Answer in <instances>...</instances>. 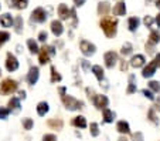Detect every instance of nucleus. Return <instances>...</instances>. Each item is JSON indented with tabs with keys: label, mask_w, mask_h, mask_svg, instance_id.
I'll return each instance as SVG.
<instances>
[{
	"label": "nucleus",
	"mask_w": 160,
	"mask_h": 141,
	"mask_svg": "<svg viewBox=\"0 0 160 141\" xmlns=\"http://www.w3.org/2000/svg\"><path fill=\"white\" fill-rule=\"evenodd\" d=\"M143 22H145L146 27H152V24H153V19H152L150 16H146V17H145V20H143Z\"/></svg>",
	"instance_id": "41"
},
{
	"label": "nucleus",
	"mask_w": 160,
	"mask_h": 141,
	"mask_svg": "<svg viewBox=\"0 0 160 141\" xmlns=\"http://www.w3.org/2000/svg\"><path fill=\"white\" fill-rule=\"evenodd\" d=\"M116 130H118L121 134H129V133H130L129 124H128L126 121H119V123L116 124Z\"/></svg>",
	"instance_id": "21"
},
{
	"label": "nucleus",
	"mask_w": 160,
	"mask_h": 141,
	"mask_svg": "<svg viewBox=\"0 0 160 141\" xmlns=\"http://www.w3.org/2000/svg\"><path fill=\"white\" fill-rule=\"evenodd\" d=\"M118 141H129V140H128V138L126 137H121V138H119V140Z\"/></svg>",
	"instance_id": "53"
},
{
	"label": "nucleus",
	"mask_w": 160,
	"mask_h": 141,
	"mask_svg": "<svg viewBox=\"0 0 160 141\" xmlns=\"http://www.w3.org/2000/svg\"><path fill=\"white\" fill-rule=\"evenodd\" d=\"M154 110L160 111V95H159V98H156V108Z\"/></svg>",
	"instance_id": "49"
},
{
	"label": "nucleus",
	"mask_w": 160,
	"mask_h": 141,
	"mask_svg": "<svg viewBox=\"0 0 160 141\" xmlns=\"http://www.w3.org/2000/svg\"><path fill=\"white\" fill-rule=\"evenodd\" d=\"M58 91H60L61 97H62V95H65V93H67V89H65V87H60V90H58Z\"/></svg>",
	"instance_id": "50"
},
{
	"label": "nucleus",
	"mask_w": 160,
	"mask_h": 141,
	"mask_svg": "<svg viewBox=\"0 0 160 141\" xmlns=\"http://www.w3.org/2000/svg\"><path fill=\"white\" fill-rule=\"evenodd\" d=\"M34 126V121L31 118H24L23 120V127H24V130H31Z\"/></svg>",
	"instance_id": "36"
},
{
	"label": "nucleus",
	"mask_w": 160,
	"mask_h": 141,
	"mask_svg": "<svg viewBox=\"0 0 160 141\" xmlns=\"http://www.w3.org/2000/svg\"><path fill=\"white\" fill-rule=\"evenodd\" d=\"M27 4H28V0H12V6L16 7V9H18V10L26 9Z\"/></svg>",
	"instance_id": "24"
},
{
	"label": "nucleus",
	"mask_w": 160,
	"mask_h": 141,
	"mask_svg": "<svg viewBox=\"0 0 160 141\" xmlns=\"http://www.w3.org/2000/svg\"><path fill=\"white\" fill-rule=\"evenodd\" d=\"M130 66L135 68H139V67H142V66H145V56H142V54L133 56V57L130 58Z\"/></svg>",
	"instance_id": "12"
},
{
	"label": "nucleus",
	"mask_w": 160,
	"mask_h": 141,
	"mask_svg": "<svg viewBox=\"0 0 160 141\" xmlns=\"http://www.w3.org/2000/svg\"><path fill=\"white\" fill-rule=\"evenodd\" d=\"M62 104L65 106L67 110L70 111H77V110H81L82 107H84V103L79 101V100H77L75 97H72V95H62Z\"/></svg>",
	"instance_id": "2"
},
{
	"label": "nucleus",
	"mask_w": 160,
	"mask_h": 141,
	"mask_svg": "<svg viewBox=\"0 0 160 141\" xmlns=\"http://www.w3.org/2000/svg\"><path fill=\"white\" fill-rule=\"evenodd\" d=\"M92 73L95 74V77H97L99 81L103 80V68L101 67V66H94V67H92Z\"/></svg>",
	"instance_id": "28"
},
{
	"label": "nucleus",
	"mask_w": 160,
	"mask_h": 141,
	"mask_svg": "<svg viewBox=\"0 0 160 141\" xmlns=\"http://www.w3.org/2000/svg\"><path fill=\"white\" fill-rule=\"evenodd\" d=\"M0 7H2V4H0Z\"/></svg>",
	"instance_id": "56"
},
{
	"label": "nucleus",
	"mask_w": 160,
	"mask_h": 141,
	"mask_svg": "<svg viewBox=\"0 0 160 141\" xmlns=\"http://www.w3.org/2000/svg\"><path fill=\"white\" fill-rule=\"evenodd\" d=\"M132 50H133L132 44H130V43H125L123 46H122L121 53H122L123 56H129V54H132Z\"/></svg>",
	"instance_id": "32"
},
{
	"label": "nucleus",
	"mask_w": 160,
	"mask_h": 141,
	"mask_svg": "<svg viewBox=\"0 0 160 141\" xmlns=\"http://www.w3.org/2000/svg\"><path fill=\"white\" fill-rule=\"evenodd\" d=\"M87 94H88V97H89V98H94V97H95L94 91H92L91 89H87Z\"/></svg>",
	"instance_id": "46"
},
{
	"label": "nucleus",
	"mask_w": 160,
	"mask_h": 141,
	"mask_svg": "<svg viewBox=\"0 0 160 141\" xmlns=\"http://www.w3.org/2000/svg\"><path fill=\"white\" fill-rule=\"evenodd\" d=\"M116 26H118V22L115 19L111 17H105L101 20V29L103 30V33L106 34V37H113L116 34Z\"/></svg>",
	"instance_id": "1"
},
{
	"label": "nucleus",
	"mask_w": 160,
	"mask_h": 141,
	"mask_svg": "<svg viewBox=\"0 0 160 141\" xmlns=\"http://www.w3.org/2000/svg\"><path fill=\"white\" fill-rule=\"evenodd\" d=\"M38 77H40V70L38 67H36V66H33V67H30V70H28V74H27V81L30 86H34V84L38 81Z\"/></svg>",
	"instance_id": "9"
},
{
	"label": "nucleus",
	"mask_w": 160,
	"mask_h": 141,
	"mask_svg": "<svg viewBox=\"0 0 160 141\" xmlns=\"http://www.w3.org/2000/svg\"><path fill=\"white\" fill-rule=\"evenodd\" d=\"M0 76H2V68H0Z\"/></svg>",
	"instance_id": "55"
},
{
	"label": "nucleus",
	"mask_w": 160,
	"mask_h": 141,
	"mask_svg": "<svg viewBox=\"0 0 160 141\" xmlns=\"http://www.w3.org/2000/svg\"><path fill=\"white\" fill-rule=\"evenodd\" d=\"M70 10H68V7L65 6V4H60V6H58V16H60L61 19H62V20H67V19L70 17Z\"/></svg>",
	"instance_id": "22"
},
{
	"label": "nucleus",
	"mask_w": 160,
	"mask_h": 141,
	"mask_svg": "<svg viewBox=\"0 0 160 141\" xmlns=\"http://www.w3.org/2000/svg\"><path fill=\"white\" fill-rule=\"evenodd\" d=\"M156 68H157L156 63H154V62H150L148 66H146L145 68H143V71H142V76L145 77V79H149V77H152L154 73H156Z\"/></svg>",
	"instance_id": "11"
},
{
	"label": "nucleus",
	"mask_w": 160,
	"mask_h": 141,
	"mask_svg": "<svg viewBox=\"0 0 160 141\" xmlns=\"http://www.w3.org/2000/svg\"><path fill=\"white\" fill-rule=\"evenodd\" d=\"M160 41V33L157 30H152L149 36V44H157Z\"/></svg>",
	"instance_id": "26"
},
{
	"label": "nucleus",
	"mask_w": 160,
	"mask_h": 141,
	"mask_svg": "<svg viewBox=\"0 0 160 141\" xmlns=\"http://www.w3.org/2000/svg\"><path fill=\"white\" fill-rule=\"evenodd\" d=\"M79 62H81V66H82V68H84V71L89 70V62H87V60H79Z\"/></svg>",
	"instance_id": "43"
},
{
	"label": "nucleus",
	"mask_w": 160,
	"mask_h": 141,
	"mask_svg": "<svg viewBox=\"0 0 160 141\" xmlns=\"http://www.w3.org/2000/svg\"><path fill=\"white\" fill-rule=\"evenodd\" d=\"M48 110H50L48 103L41 101V103H38V104H37V114H38L40 117H44L45 114L48 113Z\"/></svg>",
	"instance_id": "17"
},
{
	"label": "nucleus",
	"mask_w": 160,
	"mask_h": 141,
	"mask_svg": "<svg viewBox=\"0 0 160 141\" xmlns=\"http://www.w3.org/2000/svg\"><path fill=\"white\" fill-rule=\"evenodd\" d=\"M13 23H14L16 31H17V33H21V31H23V19H21L20 16H17V17L13 20Z\"/></svg>",
	"instance_id": "31"
},
{
	"label": "nucleus",
	"mask_w": 160,
	"mask_h": 141,
	"mask_svg": "<svg viewBox=\"0 0 160 141\" xmlns=\"http://www.w3.org/2000/svg\"><path fill=\"white\" fill-rule=\"evenodd\" d=\"M72 126L77 127V128H85L87 127V120H85L84 116H77L72 120Z\"/></svg>",
	"instance_id": "16"
},
{
	"label": "nucleus",
	"mask_w": 160,
	"mask_h": 141,
	"mask_svg": "<svg viewBox=\"0 0 160 141\" xmlns=\"http://www.w3.org/2000/svg\"><path fill=\"white\" fill-rule=\"evenodd\" d=\"M0 24L3 26V27H12L13 17L9 14V13H6V14H2V16H0Z\"/></svg>",
	"instance_id": "18"
},
{
	"label": "nucleus",
	"mask_w": 160,
	"mask_h": 141,
	"mask_svg": "<svg viewBox=\"0 0 160 141\" xmlns=\"http://www.w3.org/2000/svg\"><path fill=\"white\" fill-rule=\"evenodd\" d=\"M18 95H20V98H23V100H24V98H26V91H24V90L18 91ZM20 98H18V100H20Z\"/></svg>",
	"instance_id": "51"
},
{
	"label": "nucleus",
	"mask_w": 160,
	"mask_h": 141,
	"mask_svg": "<svg viewBox=\"0 0 160 141\" xmlns=\"http://www.w3.org/2000/svg\"><path fill=\"white\" fill-rule=\"evenodd\" d=\"M156 23H157V26L160 27V13L157 14V17H156Z\"/></svg>",
	"instance_id": "52"
},
{
	"label": "nucleus",
	"mask_w": 160,
	"mask_h": 141,
	"mask_svg": "<svg viewBox=\"0 0 160 141\" xmlns=\"http://www.w3.org/2000/svg\"><path fill=\"white\" fill-rule=\"evenodd\" d=\"M14 91H17V81L12 79L3 80V83L0 84V93L4 95H9V94H13Z\"/></svg>",
	"instance_id": "4"
},
{
	"label": "nucleus",
	"mask_w": 160,
	"mask_h": 141,
	"mask_svg": "<svg viewBox=\"0 0 160 141\" xmlns=\"http://www.w3.org/2000/svg\"><path fill=\"white\" fill-rule=\"evenodd\" d=\"M89 131H91V135H92V137H98V135H99V127H98V124L97 123H91Z\"/></svg>",
	"instance_id": "34"
},
{
	"label": "nucleus",
	"mask_w": 160,
	"mask_h": 141,
	"mask_svg": "<svg viewBox=\"0 0 160 141\" xmlns=\"http://www.w3.org/2000/svg\"><path fill=\"white\" fill-rule=\"evenodd\" d=\"M149 89H150V91L160 93V83L159 81H149Z\"/></svg>",
	"instance_id": "35"
},
{
	"label": "nucleus",
	"mask_w": 160,
	"mask_h": 141,
	"mask_svg": "<svg viewBox=\"0 0 160 141\" xmlns=\"http://www.w3.org/2000/svg\"><path fill=\"white\" fill-rule=\"evenodd\" d=\"M133 140L135 141H143V134L142 133H135V134H133Z\"/></svg>",
	"instance_id": "44"
},
{
	"label": "nucleus",
	"mask_w": 160,
	"mask_h": 141,
	"mask_svg": "<svg viewBox=\"0 0 160 141\" xmlns=\"http://www.w3.org/2000/svg\"><path fill=\"white\" fill-rule=\"evenodd\" d=\"M143 95H145L146 98H149V100H154V95H153V93L150 91V90H148V89H145L143 90Z\"/></svg>",
	"instance_id": "40"
},
{
	"label": "nucleus",
	"mask_w": 160,
	"mask_h": 141,
	"mask_svg": "<svg viewBox=\"0 0 160 141\" xmlns=\"http://www.w3.org/2000/svg\"><path fill=\"white\" fill-rule=\"evenodd\" d=\"M27 46H28V50H30V53L31 54H37L38 53V46H37V43L34 41L33 39H28L27 40Z\"/></svg>",
	"instance_id": "27"
},
{
	"label": "nucleus",
	"mask_w": 160,
	"mask_h": 141,
	"mask_svg": "<svg viewBox=\"0 0 160 141\" xmlns=\"http://www.w3.org/2000/svg\"><path fill=\"white\" fill-rule=\"evenodd\" d=\"M47 124H48V127H51V128H54V130H61L64 126L62 120H60V118H50Z\"/></svg>",
	"instance_id": "20"
},
{
	"label": "nucleus",
	"mask_w": 160,
	"mask_h": 141,
	"mask_svg": "<svg viewBox=\"0 0 160 141\" xmlns=\"http://www.w3.org/2000/svg\"><path fill=\"white\" fill-rule=\"evenodd\" d=\"M42 141H57V135L55 134H45L42 137Z\"/></svg>",
	"instance_id": "39"
},
{
	"label": "nucleus",
	"mask_w": 160,
	"mask_h": 141,
	"mask_svg": "<svg viewBox=\"0 0 160 141\" xmlns=\"http://www.w3.org/2000/svg\"><path fill=\"white\" fill-rule=\"evenodd\" d=\"M47 20V13L42 7H37L36 10H33L31 13V22H36V23H44Z\"/></svg>",
	"instance_id": "5"
},
{
	"label": "nucleus",
	"mask_w": 160,
	"mask_h": 141,
	"mask_svg": "<svg viewBox=\"0 0 160 141\" xmlns=\"http://www.w3.org/2000/svg\"><path fill=\"white\" fill-rule=\"evenodd\" d=\"M139 23L140 20L138 17H130L129 20H128V26H129V30L130 31H136V29L139 27Z\"/></svg>",
	"instance_id": "25"
},
{
	"label": "nucleus",
	"mask_w": 160,
	"mask_h": 141,
	"mask_svg": "<svg viewBox=\"0 0 160 141\" xmlns=\"http://www.w3.org/2000/svg\"><path fill=\"white\" fill-rule=\"evenodd\" d=\"M153 62L156 63V66H157V67H160V53L156 56V57H154V60H153Z\"/></svg>",
	"instance_id": "45"
},
{
	"label": "nucleus",
	"mask_w": 160,
	"mask_h": 141,
	"mask_svg": "<svg viewBox=\"0 0 160 141\" xmlns=\"http://www.w3.org/2000/svg\"><path fill=\"white\" fill-rule=\"evenodd\" d=\"M9 39H10V34L7 31H0V46L6 43Z\"/></svg>",
	"instance_id": "37"
},
{
	"label": "nucleus",
	"mask_w": 160,
	"mask_h": 141,
	"mask_svg": "<svg viewBox=\"0 0 160 141\" xmlns=\"http://www.w3.org/2000/svg\"><path fill=\"white\" fill-rule=\"evenodd\" d=\"M79 49H81L82 54L87 56V57H89V56H92L95 53V46L92 43H89L88 40H81V43H79Z\"/></svg>",
	"instance_id": "6"
},
{
	"label": "nucleus",
	"mask_w": 160,
	"mask_h": 141,
	"mask_svg": "<svg viewBox=\"0 0 160 141\" xmlns=\"http://www.w3.org/2000/svg\"><path fill=\"white\" fill-rule=\"evenodd\" d=\"M51 31L54 36L60 37L61 34H62L64 31V27H62V23L60 22V20H52L51 22Z\"/></svg>",
	"instance_id": "13"
},
{
	"label": "nucleus",
	"mask_w": 160,
	"mask_h": 141,
	"mask_svg": "<svg viewBox=\"0 0 160 141\" xmlns=\"http://www.w3.org/2000/svg\"><path fill=\"white\" fill-rule=\"evenodd\" d=\"M103 60H105V66L108 68H113V66L118 63V54L115 52H106L103 56Z\"/></svg>",
	"instance_id": "8"
},
{
	"label": "nucleus",
	"mask_w": 160,
	"mask_h": 141,
	"mask_svg": "<svg viewBox=\"0 0 160 141\" xmlns=\"http://www.w3.org/2000/svg\"><path fill=\"white\" fill-rule=\"evenodd\" d=\"M9 114H10L9 108H6V107H0V120H6L7 117H9Z\"/></svg>",
	"instance_id": "38"
},
{
	"label": "nucleus",
	"mask_w": 160,
	"mask_h": 141,
	"mask_svg": "<svg viewBox=\"0 0 160 141\" xmlns=\"http://www.w3.org/2000/svg\"><path fill=\"white\" fill-rule=\"evenodd\" d=\"M6 68L7 71H16L18 68V62L16 56H13L12 53H7V57H6Z\"/></svg>",
	"instance_id": "10"
},
{
	"label": "nucleus",
	"mask_w": 160,
	"mask_h": 141,
	"mask_svg": "<svg viewBox=\"0 0 160 141\" xmlns=\"http://www.w3.org/2000/svg\"><path fill=\"white\" fill-rule=\"evenodd\" d=\"M156 6H157V9L160 10V0H157V2H156Z\"/></svg>",
	"instance_id": "54"
},
{
	"label": "nucleus",
	"mask_w": 160,
	"mask_h": 141,
	"mask_svg": "<svg viewBox=\"0 0 160 141\" xmlns=\"http://www.w3.org/2000/svg\"><path fill=\"white\" fill-rule=\"evenodd\" d=\"M148 117H149V120H150L153 124H159V118L156 117V110H154V108H150V110H149Z\"/></svg>",
	"instance_id": "33"
},
{
	"label": "nucleus",
	"mask_w": 160,
	"mask_h": 141,
	"mask_svg": "<svg viewBox=\"0 0 160 141\" xmlns=\"http://www.w3.org/2000/svg\"><path fill=\"white\" fill-rule=\"evenodd\" d=\"M74 3H75V6H82L85 3V0H74Z\"/></svg>",
	"instance_id": "48"
},
{
	"label": "nucleus",
	"mask_w": 160,
	"mask_h": 141,
	"mask_svg": "<svg viewBox=\"0 0 160 141\" xmlns=\"http://www.w3.org/2000/svg\"><path fill=\"white\" fill-rule=\"evenodd\" d=\"M92 101H94V106L97 108H99V110H103V108L108 107L109 104V100L106 95H102V94H95V97L92 98Z\"/></svg>",
	"instance_id": "7"
},
{
	"label": "nucleus",
	"mask_w": 160,
	"mask_h": 141,
	"mask_svg": "<svg viewBox=\"0 0 160 141\" xmlns=\"http://www.w3.org/2000/svg\"><path fill=\"white\" fill-rule=\"evenodd\" d=\"M61 74L57 71V68L54 67V66H51V83H58V81H61Z\"/></svg>",
	"instance_id": "29"
},
{
	"label": "nucleus",
	"mask_w": 160,
	"mask_h": 141,
	"mask_svg": "<svg viewBox=\"0 0 160 141\" xmlns=\"http://www.w3.org/2000/svg\"><path fill=\"white\" fill-rule=\"evenodd\" d=\"M136 83H135V76H130L129 77V87H128L126 93L128 94H133V93H136Z\"/></svg>",
	"instance_id": "30"
},
{
	"label": "nucleus",
	"mask_w": 160,
	"mask_h": 141,
	"mask_svg": "<svg viewBox=\"0 0 160 141\" xmlns=\"http://www.w3.org/2000/svg\"><path fill=\"white\" fill-rule=\"evenodd\" d=\"M109 9H111V6H109L108 2H101V3L98 4V13H99L101 16H106V14H108Z\"/></svg>",
	"instance_id": "23"
},
{
	"label": "nucleus",
	"mask_w": 160,
	"mask_h": 141,
	"mask_svg": "<svg viewBox=\"0 0 160 141\" xmlns=\"http://www.w3.org/2000/svg\"><path fill=\"white\" fill-rule=\"evenodd\" d=\"M47 31H40V34H38V40L40 41H42V43H44V41H47Z\"/></svg>",
	"instance_id": "42"
},
{
	"label": "nucleus",
	"mask_w": 160,
	"mask_h": 141,
	"mask_svg": "<svg viewBox=\"0 0 160 141\" xmlns=\"http://www.w3.org/2000/svg\"><path fill=\"white\" fill-rule=\"evenodd\" d=\"M121 70H122V71H126V70H128V63H126V62H122Z\"/></svg>",
	"instance_id": "47"
},
{
	"label": "nucleus",
	"mask_w": 160,
	"mask_h": 141,
	"mask_svg": "<svg viewBox=\"0 0 160 141\" xmlns=\"http://www.w3.org/2000/svg\"><path fill=\"white\" fill-rule=\"evenodd\" d=\"M55 54V49L52 46H44L38 50V62L40 64H47L50 62V57Z\"/></svg>",
	"instance_id": "3"
},
{
	"label": "nucleus",
	"mask_w": 160,
	"mask_h": 141,
	"mask_svg": "<svg viewBox=\"0 0 160 141\" xmlns=\"http://www.w3.org/2000/svg\"><path fill=\"white\" fill-rule=\"evenodd\" d=\"M113 14L115 16H125L126 14V4L123 2H119L113 6Z\"/></svg>",
	"instance_id": "15"
},
{
	"label": "nucleus",
	"mask_w": 160,
	"mask_h": 141,
	"mask_svg": "<svg viewBox=\"0 0 160 141\" xmlns=\"http://www.w3.org/2000/svg\"><path fill=\"white\" fill-rule=\"evenodd\" d=\"M115 117H116V114L112 110H109V108H103V121H105V123H113Z\"/></svg>",
	"instance_id": "19"
},
{
	"label": "nucleus",
	"mask_w": 160,
	"mask_h": 141,
	"mask_svg": "<svg viewBox=\"0 0 160 141\" xmlns=\"http://www.w3.org/2000/svg\"><path fill=\"white\" fill-rule=\"evenodd\" d=\"M20 100H18L17 97H12L9 101V111H12V113H18L20 111Z\"/></svg>",
	"instance_id": "14"
}]
</instances>
